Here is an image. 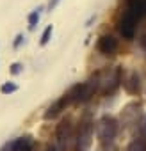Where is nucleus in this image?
Listing matches in <instances>:
<instances>
[{
	"label": "nucleus",
	"instance_id": "nucleus-1",
	"mask_svg": "<svg viewBox=\"0 0 146 151\" xmlns=\"http://www.w3.org/2000/svg\"><path fill=\"white\" fill-rule=\"evenodd\" d=\"M96 86H98V91L102 94H109V93H114V89L119 86L121 82V69L119 68H107L103 71H100L96 75Z\"/></svg>",
	"mask_w": 146,
	"mask_h": 151
},
{
	"label": "nucleus",
	"instance_id": "nucleus-2",
	"mask_svg": "<svg viewBox=\"0 0 146 151\" xmlns=\"http://www.w3.org/2000/svg\"><path fill=\"white\" fill-rule=\"evenodd\" d=\"M96 91H98L96 78H93V80H89V82L75 84V86H73V87L66 93V96H68L69 103H84V101H87Z\"/></svg>",
	"mask_w": 146,
	"mask_h": 151
},
{
	"label": "nucleus",
	"instance_id": "nucleus-3",
	"mask_svg": "<svg viewBox=\"0 0 146 151\" xmlns=\"http://www.w3.org/2000/svg\"><path fill=\"white\" fill-rule=\"evenodd\" d=\"M118 130H119V124H118V121L112 116L100 117V121L96 123V135H98L100 144L112 142L116 139V135H118Z\"/></svg>",
	"mask_w": 146,
	"mask_h": 151
},
{
	"label": "nucleus",
	"instance_id": "nucleus-4",
	"mask_svg": "<svg viewBox=\"0 0 146 151\" xmlns=\"http://www.w3.org/2000/svg\"><path fill=\"white\" fill-rule=\"evenodd\" d=\"M137 22H139V16L135 13H132L130 9H125L118 20V30L119 34L125 37V39H134L135 36V30H137Z\"/></svg>",
	"mask_w": 146,
	"mask_h": 151
},
{
	"label": "nucleus",
	"instance_id": "nucleus-5",
	"mask_svg": "<svg viewBox=\"0 0 146 151\" xmlns=\"http://www.w3.org/2000/svg\"><path fill=\"white\" fill-rule=\"evenodd\" d=\"M93 130H95V124L89 119L80 123L77 139H75L77 151H89L91 149V146H93Z\"/></svg>",
	"mask_w": 146,
	"mask_h": 151
},
{
	"label": "nucleus",
	"instance_id": "nucleus-6",
	"mask_svg": "<svg viewBox=\"0 0 146 151\" xmlns=\"http://www.w3.org/2000/svg\"><path fill=\"white\" fill-rule=\"evenodd\" d=\"M55 135H57V142H59V146L66 149V147L69 146L71 139H73V124H71V119H62V121L57 124V132H55Z\"/></svg>",
	"mask_w": 146,
	"mask_h": 151
},
{
	"label": "nucleus",
	"instance_id": "nucleus-7",
	"mask_svg": "<svg viewBox=\"0 0 146 151\" xmlns=\"http://www.w3.org/2000/svg\"><path fill=\"white\" fill-rule=\"evenodd\" d=\"M121 84L128 94H137L141 91V80H139V73L135 69L126 71L125 75L121 73Z\"/></svg>",
	"mask_w": 146,
	"mask_h": 151
},
{
	"label": "nucleus",
	"instance_id": "nucleus-8",
	"mask_svg": "<svg viewBox=\"0 0 146 151\" xmlns=\"http://www.w3.org/2000/svg\"><path fill=\"white\" fill-rule=\"evenodd\" d=\"M98 50H100V53H103V55H112V53L118 50V39H116L114 36H109V34L102 36V37L98 39Z\"/></svg>",
	"mask_w": 146,
	"mask_h": 151
},
{
	"label": "nucleus",
	"instance_id": "nucleus-9",
	"mask_svg": "<svg viewBox=\"0 0 146 151\" xmlns=\"http://www.w3.org/2000/svg\"><path fill=\"white\" fill-rule=\"evenodd\" d=\"M68 105H69V100H68V96L64 94L62 98H59L57 101H53V103H52V105L46 109V112H45V116H43V117L50 121V119L57 117V116H59V114H61V112H62V110L68 107Z\"/></svg>",
	"mask_w": 146,
	"mask_h": 151
},
{
	"label": "nucleus",
	"instance_id": "nucleus-10",
	"mask_svg": "<svg viewBox=\"0 0 146 151\" xmlns=\"http://www.w3.org/2000/svg\"><path fill=\"white\" fill-rule=\"evenodd\" d=\"M34 149V140L32 137L25 135V137H18L13 144H11V151H32Z\"/></svg>",
	"mask_w": 146,
	"mask_h": 151
},
{
	"label": "nucleus",
	"instance_id": "nucleus-11",
	"mask_svg": "<svg viewBox=\"0 0 146 151\" xmlns=\"http://www.w3.org/2000/svg\"><path fill=\"white\" fill-rule=\"evenodd\" d=\"M126 9H130L141 18L146 14V0H126Z\"/></svg>",
	"mask_w": 146,
	"mask_h": 151
},
{
	"label": "nucleus",
	"instance_id": "nucleus-12",
	"mask_svg": "<svg viewBox=\"0 0 146 151\" xmlns=\"http://www.w3.org/2000/svg\"><path fill=\"white\" fill-rule=\"evenodd\" d=\"M126 151H146V139H134L128 144Z\"/></svg>",
	"mask_w": 146,
	"mask_h": 151
},
{
	"label": "nucleus",
	"instance_id": "nucleus-13",
	"mask_svg": "<svg viewBox=\"0 0 146 151\" xmlns=\"http://www.w3.org/2000/svg\"><path fill=\"white\" fill-rule=\"evenodd\" d=\"M16 89H18L16 84H13V82H6V84H2V87H0V93H2V94H11V93H14Z\"/></svg>",
	"mask_w": 146,
	"mask_h": 151
},
{
	"label": "nucleus",
	"instance_id": "nucleus-14",
	"mask_svg": "<svg viewBox=\"0 0 146 151\" xmlns=\"http://www.w3.org/2000/svg\"><path fill=\"white\" fill-rule=\"evenodd\" d=\"M38 22H39V9H36V11H32V13L29 14V27L34 29V27L38 25Z\"/></svg>",
	"mask_w": 146,
	"mask_h": 151
},
{
	"label": "nucleus",
	"instance_id": "nucleus-15",
	"mask_svg": "<svg viewBox=\"0 0 146 151\" xmlns=\"http://www.w3.org/2000/svg\"><path fill=\"white\" fill-rule=\"evenodd\" d=\"M52 30H53V29H52V25H48V27L45 29V32H43V36H41V45H43V46H45V45H46V43L50 41V36H52Z\"/></svg>",
	"mask_w": 146,
	"mask_h": 151
},
{
	"label": "nucleus",
	"instance_id": "nucleus-16",
	"mask_svg": "<svg viewBox=\"0 0 146 151\" xmlns=\"http://www.w3.org/2000/svg\"><path fill=\"white\" fill-rule=\"evenodd\" d=\"M98 151H116V146H114L112 142H109V144H100Z\"/></svg>",
	"mask_w": 146,
	"mask_h": 151
},
{
	"label": "nucleus",
	"instance_id": "nucleus-17",
	"mask_svg": "<svg viewBox=\"0 0 146 151\" xmlns=\"http://www.w3.org/2000/svg\"><path fill=\"white\" fill-rule=\"evenodd\" d=\"M139 130H141V133H142V137H146V116L141 119V123H139Z\"/></svg>",
	"mask_w": 146,
	"mask_h": 151
},
{
	"label": "nucleus",
	"instance_id": "nucleus-18",
	"mask_svg": "<svg viewBox=\"0 0 146 151\" xmlns=\"http://www.w3.org/2000/svg\"><path fill=\"white\" fill-rule=\"evenodd\" d=\"M20 71H22V64H18V62H16V64H13V66H11V73H13V75H18Z\"/></svg>",
	"mask_w": 146,
	"mask_h": 151
},
{
	"label": "nucleus",
	"instance_id": "nucleus-19",
	"mask_svg": "<svg viewBox=\"0 0 146 151\" xmlns=\"http://www.w3.org/2000/svg\"><path fill=\"white\" fill-rule=\"evenodd\" d=\"M22 41H23V36L20 34V36H16V41H14V48H18L20 45H22Z\"/></svg>",
	"mask_w": 146,
	"mask_h": 151
},
{
	"label": "nucleus",
	"instance_id": "nucleus-20",
	"mask_svg": "<svg viewBox=\"0 0 146 151\" xmlns=\"http://www.w3.org/2000/svg\"><path fill=\"white\" fill-rule=\"evenodd\" d=\"M59 2H61V0H50V4H48V7H50V9H53V7H55V6H57Z\"/></svg>",
	"mask_w": 146,
	"mask_h": 151
},
{
	"label": "nucleus",
	"instance_id": "nucleus-21",
	"mask_svg": "<svg viewBox=\"0 0 146 151\" xmlns=\"http://www.w3.org/2000/svg\"><path fill=\"white\" fill-rule=\"evenodd\" d=\"M45 151H55V147H52V146H48V147H46Z\"/></svg>",
	"mask_w": 146,
	"mask_h": 151
},
{
	"label": "nucleus",
	"instance_id": "nucleus-22",
	"mask_svg": "<svg viewBox=\"0 0 146 151\" xmlns=\"http://www.w3.org/2000/svg\"><path fill=\"white\" fill-rule=\"evenodd\" d=\"M142 46H144V48H146V37H144V39H142Z\"/></svg>",
	"mask_w": 146,
	"mask_h": 151
}]
</instances>
